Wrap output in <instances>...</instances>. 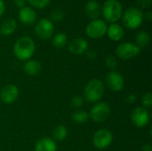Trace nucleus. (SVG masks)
Listing matches in <instances>:
<instances>
[{
  "mask_svg": "<svg viewBox=\"0 0 152 151\" xmlns=\"http://www.w3.org/2000/svg\"><path fill=\"white\" fill-rule=\"evenodd\" d=\"M86 14L88 18L93 20H97L102 13V7L97 0H89L85 7Z\"/></svg>",
  "mask_w": 152,
  "mask_h": 151,
  "instance_id": "nucleus-15",
  "label": "nucleus"
},
{
  "mask_svg": "<svg viewBox=\"0 0 152 151\" xmlns=\"http://www.w3.org/2000/svg\"><path fill=\"white\" fill-rule=\"evenodd\" d=\"M113 142V135L110 131L107 129L98 130L93 137V143L95 148L104 150L110 146Z\"/></svg>",
  "mask_w": 152,
  "mask_h": 151,
  "instance_id": "nucleus-9",
  "label": "nucleus"
},
{
  "mask_svg": "<svg viewBox=\"0 0 152 151\" xmlns=\"http://www.w3.org/2000/svg\"><path fill=\"white\" fill-rule=\"evenodd\" d=\"M27 1L31 6L38 9H42L47 6L51 0H27Z\"/></svg>",
  "mask_w": 152,
  "mask_h": 151,
  "instance_id": "nucleus-25",
  "label": "nucleus"
},
{
  "mask_svg": "<svg viewBox=\"0 0 152 151\" xmlns=\"http://www.w3.org/2000/svg\"><path fill=\"white\" fill-rule=\"evenodd\" d=\"M124 28L118 23H111L107 28V35L112 41H119L124 36Z\"/></svg>",
  "mask_w": 152,
  "mask_h": 151,
  "instance_id": "nucleus-17",
  "label": "nucleus"
},
{
  "mask_svg": "<svg viewBox=\"0 0 152 151\" xmlns=\"http://www.w3.org/2000/svg\"><path fill=\"white\" fill-rule=\"evenodd\" d=\"M142 103L144 106V108H150L152 105V93L151 92L146 93L142 98Z\"/></svg>",
  "mask_w": 152,
  "mask_h": 151,
  "instance_id": "nucleus-27",
  "label": "nucleus"
},
{
  "mask_svg": "<svg viewBox=\"0 0 152 151\" xmlns=\"http://www.w3.org/2000/svg\"><path fill=\"white\" fill-rule=\"evenodd\" d=\"M13 3L15 4L16 7L18 8H22L25 6V3H26V0H13Z\"/></svg>",
  "mask_w": 152,
  "mask_h": 151,
  "instance_id": "nucleus-31",
  "label": "nucleus"
},
{
  "mask_svg": "<svg viewBox=\"0 0 152 151\" xmlns=\"http://www.w3.org/2000/svg\"><path fill=\"white\" fill-rule=\"evenodd\" d=\"M64 18V12L61 9H54L50 13L51 21H61Z\"/></svg>",
  "mask_w": 152,
  "mask_h": 151,
  "instance_id": "nucleus-24",
  "label": "nucleus"
},
{
  "mask_svg": "<svg viewBox=\"0 0 152 151\" xmlns=\"http://www.w3.org/2000/svg\"><path fill=\"white\" fill-rule=\"evenodd\" d=\"M110 115V107L106 102H97L91 109L89 117L96 123H102L106 121Z\"/></svg>",
  "mask_w": 152,
  "mask_h": 151,
  "instance_id": "nucleus-6",
  "label": "nucleus"
},
{
  "mask_svg": "<svg viewBox=\"0 0 152 151\" xmlns=\"http://www.w3.org/2000/svg\"><path fill=\"white\" fill-rule=\"evenodd\" d=\"M142 151H152L151 146L150 144H145L142 146Z\"/></svg>",
  "mask_w": 152,
  "mask_h": 151,
  "instance_id": "nucleus-34",
  "label": "nucleus"
},
{
  "mask_svg": "<svg viewBox=\"0 0 152 151\" xmlns=\"http://www.w3.org/2000/svg\"><path fill=\"white\" fill-rule=\"evenodd\" d=\"M35 151H57V144L51 138H42L36 142Z\"/></svg>",
  "mask_w": 152,
  "mask_h": 151,
  "instance_id": "nucleus-16",
  "label": "nucleus"
},
{
  "mask_svg": "<svg viewBox=\"0 0 152 151\" xmlns=\"http://www.w3.org/2000/svg\"><path fill=\"white\" fill-rule=\"evenodd\" d=\"M108 25L106 22L102 20L97 19L91 20L86 28V35L94 39H98L102 37L107 33Z\"/></svg>",
  "mask_w": 152,
  "mask_h": 151,
  "instance_id": "nucleus-5",
  "label": "nucleus"
},
{
  "mask_svg": "<svg viewBox=\"0 0 152 151\" xmlns=\"http://www.w3.org/2000/svg\"><path fill=\"white\" fill-rule=\"evenodd\" d=\"M19 96V89L15 85L9 84L3 87L0 92V99L5 104L13 103Z\"/></svg>",
  "mask_w": 152,
  "mask_h": 151,
  "instance_id": "nucleus-12",
  "label": "nucleus"
},
{
  "mask_svg": "<svg viewBox=\"0 0 152 151\" xmlns=\"http://www.w3.org/2000/svg\"><path fill=\"white\" fill-rule=\"evenodd\" d=\"M135 101H136V95L134 93H129L125 98V101L128 104H133L135 102Z\"/></svg>",
  "mask_w": 152,
  "mask_h": 151,
  "instance_id": "nucleus-30",
  "label": "nucleus"
},
{
  "mask_svg": "<svg viewBox=\"0 0 152 151\" xmlns=\"http://www.w3.org/2000/svg\"><path fill=\"white\" fill-rule=\"evenodd\" d=\"M67 135H68V130L62 125H59L55 126L53 130V137L57 142L64 141L67 138Z\"/></svg>",
  "mask_w": 152,
  "mask_h": 151,
  "instance_id": "nucleus-21",
  "label": "nucleus"
},
{
  "mask_svg": "<svg viewBox=\"0 0 152 151\" xmlns=\"http://www.w3.org/2000/svg\"><path fill=\"white\" fill-rule=\"evenodd\" d=\"M104 93V85L100 79L90 80L84 89V99L90 103L99 101Z\"/></svg>",
  "mask_w": 152,
  "mask_h": 151,
  "instance_id": "nucleus-3",
  "label": "nucleus"
},
{
  "mask_svg": "<svg viewBox=\"0 0 152 151\" xmlns=\"http://www.w3.org/2000/svg\"><path fill=\"white\" fill-rule=\"evenodd\" d=\"M19 19L21 23L30 26L34 24L37 20V13L36 12L28 6H24L19 11Z\"/></svg>",
  "mask_w": 152,
  "mask_h": 151,
  "instance_id": "nucleus-13",
  "label": "nucleus"
},
{
  "mask_svg": "<svg viewBox=\"0 0 152 151\" xmlns=\"http://www.w3.org/2000/svg\"><path fill=\"white\" fill-rule=\"evenodd\" d=\"M86 56H87V58H88V59L94 60V59H95V58H96L97 54H96V53H95L94 50H90V51H88V52L86 53Z\"/></svg>",
  "mask_w": 152,
  "mask_h": 151,
  "instance_id": "nucleus-32",
  "label": "nucleus"
},
{
  "mask_svg": "<svg viewBox=\"0 0 152 151\" xmlns=\"http://www.w3.org/2000/svg\"><path fill=\"white\" fill-rule=\"evenodd\" d=\"M143 17L144 15L139 8L130 7L122 14V21L127 28L135 29L142 25Z\"/></svg>",
  "mask_w": 152,
  "mask_h": 151,
  "instance_id": "nucleus-4",
  "label": "nucleus"
},
{
  "mask_svg": "<svg viewBox=\"0 0 152 151\" xmlns=\"http://www.w3.org/2000/svg\"><path fill=\"white\" fill-rule=\"evenodd\" d=\"M36 45L33 39L29 36H21L14 43L13 53L20 61H28L33 56Z\"/></svg>",
  "mask_w": 152,
  "mask_h": 151,
  "instance_id": "nucleus-1",
  "label": "nucleus"
},
{
  "mask_svg": "<svg viewBox=\"0 0 152 151\" xmlns=\"http://www.w3.org/2000/svg\"><path fill=\"white\" fill-rule=\"evenodd\" d=\"M5 11V4H4V0H0V16L2 14H4Z\"/></svg>",
  "mask_w": 152,
  "mask_h": 151,
  "instance_id": "nucleus-33",
  "label": "nucleus"
},
{
  "mask_svg": "<svg viewBox=\"0 0 152 151\" xmlns=\"http://www.w3.org/2000/svg\"><path fill=\"white\" fill-rule=\"evenodd\" d=\"M53 31H54L53 23L49 19L43 18L39 20L35 26L36 35L43 40H47L51 38L53 34Z\"/></svg>",
  "mask_w": 152,
  "mask_h": 151,
  "instance_id": "nucleus-8",
  "label": "nucleus"
},
{
  "mask_svg": "<svg viewBox=\"0 0 152 151\" xmlns=\"http://www.w3.org/2000/svg\"><path fill=\"white\" fill-rule=\"evenodd\" d=\"M152 0H136V3L139 7L142 9H146L151 6Z\"/></svg>",
  "mask_w": 152,
  "mask_h": 151,
  "instance_id": "nucleus-29",
  "label": "nucleus"
},
{
  "mask_svg": "<svg viewBox=\"0 0 152 151\" xmlns=\"http://www.w3.org/2000/svg\"><path fill=\"white\" fill-rule=\"evenodd\" d=\"M17 28V22L14 19H7L5 20L1 27H0V33L4 36H10L12 35Z\"/></svg>",
  "mask_w": 152,
  "mask_h": 151,
  "instance_id": "nucleus-19",
  "label": "nucleus"
},
{
  "mask_svg": "<svg viewBox=\"0 0 152 151\" xmlns=\"http://www.w3.org/2000/svg\"><path fill=\"white\" fill-rule=\"evenodd\" d=\"M150 113L144 107L135 108L131 113V121L137 128L145 127L150 122Z\"/></svg>",
  "mask_w": 152,
  "mask_h": 151,
  "instance_id": "nucleus-10",
  "label": "nucleus"
},
{
  "mask_svg": "<svg viewBox=\"0 0 152 151\" xmlns=\"http://www.w3.org/2000/svg\"><path fill=\"white\" fill-rule=\"evenodd\" d=\"M145 18L148 20H151L152 19V12H147L145 13Z\"/></svg>",
  "mask_w": 152,
  "mask_h": 151,
  "instance_id": "nucleus-35",
  "label": "nucleus"
},
{
  "mask_svg": "<svg viewBox=\"0 0 152 151\" xmlns=\"http://www.w3.org/2000/svg\"><path fill=\"white\" fill-rule=\"evenodd\" d=\"M135 41H136V45L142 49V48H145L149 45L150 42H151V36L148 32L146 31H140L136 34L135 36Z\"/></svg>",
  "mask_w": 152,
  "mask_h": 151,
  "instance_id": "nucleus-20",
  "label": "nucleus"
},
{
  "mask_svg": "<svg viewBox=\"0 0 152 151\" xmlns=\"http://www.w3.org/2000/svg\"><path fill=\"white\" fill-rule=\"evenodd\" d=\"M88 48V43L86 39L77 37L72 39L69 44V51L76 55H79L86 52Z\"/></svg>",
  "mask_w": 152,
  "mask_h": 151,
  "instance_id": "nucleus-14",
  "label": "nucleus"
},
{
  "mask_svg": "<svg viewBox=\"0 0 152 151\" xmlns=\"http://www.w3.org/2000/svg\"><path fill=\"white\" fill-rule=\"evenodd\" d=\"M102 13L106 21L116 23L123 14V6L118 0H106L102 8Z\"/></svg>",
  "mask_w": 152,
  "mask_h": 151,
  "instance_id": "nucleus-2",
  "label": "nucleus"
},
{
  "mask_svg": "<svg viewBox=\"0 0 152 151\" xmlns=\"http://www.w3.org/2000/svg\"><path fill=\"white\" fill-rule=\"evenodd\" d=\"M89 118V113L85 110H76L71 115V119L77 124H84Z\"/></svg>",
  "mask_w": 152,
  "mask_h": 151,
  "instance_id": "nucleus-23",
  "label": "nucleus"
},
{
  "mask_svg": "<svg viewBox=\"0 0 152 151\" xmlns=\"http://www.w3.org/2000/svg\"><path fill=\"white\" fill-rule=\"evenodd\" d=\"M106 84L111 91L119 92L124 87L125 80L119 72L112 70L106 76Z\"/></svg>",
  "mask_w": 152,
  "mask_h": 151,
  "instance_id": "nucleus-11",
  "label": "nucleus"
},
{
  "mask_svg": "<svg viewBox=\"0 0 152 151\" xmlns=\"http://www.w3.org/2000/svg\"><path fill=\"white\" fill-rule=\"evenodd\" d=\"M105 64H106V66H107L108 69L113 70V69H116V67H117V65H118V61H117V59H116L115 56H113V55H109V56L106 57Z\"/></svg>",
  "mask_w": 152,
  "mask_h": 151,
  "instance_id": "nucleus-26",
  "label": "nucleus"
},
{
  "mask_svg": "<svg viewBox=\"0 0 152 151\" xmlns=\"http://www.w3.org/2000/svg\"><path fill=\"white\" fill-rule=\"evenodd\" d=\"M71 106L74 107V108H81L83 105H84V102H85V99L81 96H74L72 99H71Z\"/></svg>",
  "mask_w": 152,
  "mask_h": 151,
  "instance_id": "nucleus-28",
  "label": "nucleus"
},
{
  "mask_svg": "<svg viewBox=\"0 0 152 151\" xmlns=\"http://www.w3.org/2000/svg\"><path fill=\"white\" fill-rule=\"evenodd\" d=\"M141 52V49L133 43L126 42L120 44L116 49V54L118 58L124 61L131 60L137 56Z\"/></svg>",
  "mask_w": 152,
  "mask_h": 151,
  "instance_id": "nucleus-7",
  "label": "nucleus"
},
{
  "mask_svg": "<svg viewBox=\"0 0 152 151\" xmlns=\"http://www.w3.org/2000/svg\"><path fill=\"white\" fill-rule=\"evenodd\" d=\"M23 69H24V72L26 74H28V76L35 77L41 73L42 66H41L40 62H38L36 60H28L24 64Z\"/></svg>",
  "mask_w": 152,
  "mask_h": 151,
  "instance_id": "nucleus-18",
  "label": "nucleus"
},
{
  "mask_svg": "<svg viewBox=\"0 0 152 151\" xmlns=\"http://www.w3.org/2000/svg\"><path fill=\"white\" fill-rule=\"evenodd\" d=\"M67 41H68L67 35L63 32H61L53 36L52 44L56 48H63L67 44Z\"/></svg>",
  "mask_w": 152,
  "mask_h": 151,
  "instance_id": "nucleus-22",
  "label": "nucleus"
}]
</instances>
